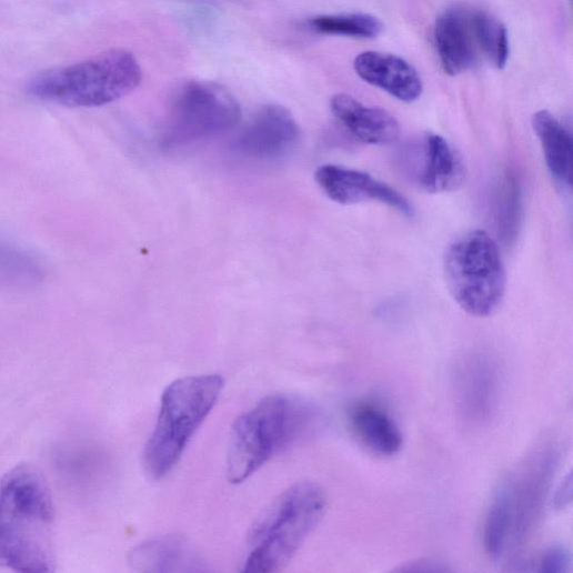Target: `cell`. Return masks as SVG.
I'll list each match as a JSON object with an SVG mask.
<instances>
[{
    "instance_id": "11",
    "label": "cell",
    "mask_w": 573,
    "mask_h": 573,
    "mask_svg": "<svg viewBox=\"0 0 573 573\" xmlns=\"http://www.w3.org/2000/svg\"><path fill=\"white\" fill-rule=\"evenodd\" d=\"M435 42L443 69L450 76L469 71L482 58L472 12L454 9L443 13L435 24Z\"/></svg>"
},
{
    "instance_id": "2",
    "label": "cell",
    "mask_w": 573,
    "mask_h": 573,
    "mask_svg": "<svg viewBox=\"0 0 573 573\" xmlns=\"http://www.w3.org/2000/svg\"><path fill=\"white\" fill-rule=\"evenodd\" d=\"M318 409L290 394H271L242 413L232 426L227 461L230 483L241 484L271 459L313 434Z\"/></svg>"
},
{
    "instance_id": "17",
    "label": "cell",
    "mask_w": 573,
    "mask_h": 573,
    "mask_svg": "<svg viewBox=\"0 0 573 573\" xmlns=\"http://www.w3.org/2000/svg\"><path fill=\"white\" fill-rule=\"evenodd\" d=\"M546 167L552 177L569 188L572 184V137L570 131L549 111H537L532 118Z\"/></svg>"
},
{
    "instance_id": "13",
    "label": "cell",
    "mask_w": 573,
    "mask_h": 573,
    "mask_svg": "<svg viewBox=\"0 0 573 573\" xmlns=\"http://www.w3.org/2000/svg\"><path fill=\"white\" fill-rule=\"evenodd\" d=\"M358 76L403 102H413L422 94L418 72L403 59L375 51L361 53L354 61Z\"/></svg>"
},
{
    "instance_id": "8",
    "label": "cell",
    "mask_w": 573,
    "mask_h": 573,
    "mask_svg": "<svg viewBox=\"0 0 573 573\" xmlns=\"http://www.w3.org/2000/svg\"><path fill=\"white\" fill-rule=\"evenodd\" d=\"M556 466V450L543 446L501 486L510 513L509 551L520 549L535 526Z\"/></svg>"
},
{
    "instance_id": "18",
    "label": "cell",
    "mask_w": 573,
    "mask_h": 573,
    "mask_svg": "<svg viewBox=\"0 0 573 573\" xmlns=\"http://www.w3.org/2000/svg\"><path fill=\"white\" fill-rule=\"evenodd\" d=\"M356 436L372 452L394 456L403 445L400 428L382 409L371 403L358 404L351 413Z\"/></svg>"
},
{
    "instance_id": "9",
    "label": "cell",
    "mask_w": 573,
    "mask_h": 573,
    "mask_svg": "<svg viewBox=\"0 0 573 573\" xmlns=\"http://www.w3.org/2000/svg\"><path fill=\"white\" fill-rule=\"evenodd\" d=\"M301 129L290 110L277 104L261 108L233 140L232 152L248 161L274 162L298 147Z\"/></svg>"
},
{
    "instance_id": "4",
    "label": "cell",
    "mask_w": 573,
    "mask_h": 573,
    "mask_svg": "<svg viewBox=\"0 0 573 573\" xmlns=\"http://www.w3.org/2000/svg\"><path fill=\"white\" fill-rule=\"evenodd\" d=\"M223 388L221 375L203 374L179 379L165 389L154 432L142 455L143 470L151 479L162 480L175 469Z\"/></svg>"
},
{
    "instance_id": "10",
    "label": "cell",
    "mask_w": 573,
    "mask_h": 573,
    "mask_svg": "<svg viewBox=\"0 0 573 573\" xmlns=\"http://www.w3.org/2000/svg\"><path fill=\"white\" fill-rule=\"evenodd\" d=\"M315 180L328 198L339 204L378 202L413 217V208L405 197L370 174L330 164L316 171Z\"/></svg>"
},
{
    "instance_id": "19",
    "label": "cell",
    "mask_w": 573,
    "mask_h": 573,
    "mask_svg": "<svg viewBox=\"0 0 573 573\" xmlns=\"http://www.w3.org/2000/svg\"><path fill=\"white\" fill-rule=\"evenodd\" d=\"M472 23L481 56L496 69H504L510 57V41L505 26L481 11L472 12Z\"/></svg>"
},
{
    "instance_id": "14",
    "label": "cell",
    "mask_w": 573,
    "mask_h": 573,
    "mask_svg": "<svg viewBox=\"0 0 573 573\" xmlns=\"http://www.w3.org/2000/svg\"><path fill=\"white\" fill-rule=\"evenodd\" d=\"M331 110L353 137L368 145H390L400 137V124L392 114L380 108L366 107L349 94L334 96Z\"/></svg>"
},
{
    "instance_id": "3",
    "label": "cell",
    "mask_w": 573,
    "mask_h": 573,
    "mask_svg": "<svg viewBox=\"0 0 573 573\" xmlns=\"http://www.w3.org/2000/svg\"><path fill=\"white\" fill-rule=\"evenodd\" d=\"M326 506L324 490L313 482H300L280 493L250 527L241 571L283 569L320 524Z\"/></svg>"
},
{
    "instance_id": "7",
    "label": "cell",
    "mask_w": 573,
    "mask_h": 573,
    "mask_svg": "<svg viewBox=\"0 0 573 573\" xmlns=\"http://www.w3.org/2000/svg\"><path fill=\"white\" fill-rule=\"evenodd\" d=\"M240 119L241 107L229 90L209 81L187 82L172 99L162 145L168 150L194 145L228 132Z\"/></svg>"
},
{
    "instance_id": "5",
    "label": "cell",
    "mask_w": 573,
    "mask_h": 573,
    "mask_svg": "<svg viewBox=\"0 0 573 573\" xmlns=\"http://www.w3.org/2000/svg\"><path fill=\"white\" fill-rule=\"evenodd\" d=\"M141 81V68L124 50H109L86 61L47 70L33 77L28 91L34 98L70 108H96L131 93Z\"/></svg>"
},
{
    "instance_id": "1",
    "label": "cell",
    "mask_w": 573,
    "mask_h": 573,
    "mask_svg": "<svg viewBox=\"0 0 573 573\" xmlns=\"http://www.w3.org/2000/svg\"><path fill=\"white\" fill-rule=\"evenodd\" d=\"M0 564L16 572H52L54 506L42 475L18 466L0 479Z\"/></svg>"
},
{
    "instance_id": "21",
    "label": "cell",
    "mask_w": 573,
    "mask_h": 573,
    "mask_svg": "<svg viewBox=\"0 0 573 573\" xmlns=\"http://www.w3.org/2000/svg\"><path fill=\"white\" fill-rule=\"evenodd\" d=\"M570 566V554L562 546L545 551L540 561V571L547 573H564Z\"/></svg>"
},
{
    "instance_id": "6",
    "label": "cell",
    "mask_w": 573,
    "mask_h": 573,
    "mask_svg": "<svg viewBox=\"0 0 573 573\" xmlns=\"http://www.w3.org/2000/svg\"><path fill=\"white\" fill-rule=\"evenodd\" d=\"M444 272L454 301L475 318H489L504 300L506 272L495 240L485 231L463 234L444 257Z\"/></svg>"
},
{
    "instance_id": "16",
    "label": "cell",
    "mask_w": 573,
    "mask_h": 573,
    "mask_svg": "<svg viewBox=\"0 0 573 573\" xmlns=\"http://www.w3.org/2000/svg\"><path fill=\"white\" fill-rule=\"evenodd\" d=\"M422 167L419 184L428 193L439 194L458 190L465 180V168L451 142L436 133L423 140Z\"/></svg>"
},
{
    "instance_id": "15",
    "label": "cell",
    "mask_w": 573,
    "mask_h": 573,
    "mask_svg": "<svg viewBox=\"0 0 573 573\" xmlns=\"http://www.w3.org/2000/svg\"><path fill=\"white\" fill-rule=\"evenodd\" d=\"M129 564L139 572H201L205 563L184 536L165 535L137 545L129 555Z\"/></svg>"
},
{
    "instance_id": "20",
    "label": "cell",
    "mask_w": 573,
    "mask_h": 573,
    "mask_svg": "<svg viewBox=\"0 0 573 573\" xmlns=\"http://www.w3.org/2000/svg\"><path fill=\"white\" fill-rule=\"evenodd\" d=\"M311 31L324 36L373 39L382 32V23L369 14L353 13L318 17L308 22Z\"/></svg>"
},
{
    "instance_id": "12",
    "label": "cell",
    "mask_w": 573,
    "mask_h": 573,
    "mask_svg": "<svg viewBox=\"0 0 573 573\" xmlns=\"http://www.w3.org/2000/svg\"><path fill=\"white\" fill-rule=\"evenodd\" d=\"M458 398L462 412L473 423L489 421L499 398V373L494 363L480 356L462 363L456 374Z\"/></svg>"
}]
</instances>
